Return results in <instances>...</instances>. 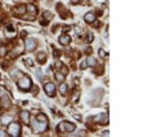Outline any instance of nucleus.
<instances>
[{
    "instance_id": "obj_15",
    "label": "nucleus",
    "mask_w": 165,
    "mask_h": 137,
    "mask_svg": "<svg viewBox=\"0 0 165 137\" xmlns=\"http://www.w3.org/2000/svg\"><path fill=\"white\" fill-rule=\"evenodd\" d=\"M1 121H2V124L8 125L9 123H11V121H12V116H4L1 119Z\"/></svg>"
},
{
    "instance_id": "obj_4",
    "label": "nucleus",
    "mask_w": 165,
    "mask_h": 137,
    "mask_svg": "<svg viewBox=\"0 0 165 137\" xmlns=\"http://www.w3.org/2000/svg\"><path fill=\"white\" fill-rule=\"evenodd\" d=\"M58 128H60V131L73 132V131H75L76 126L74 124H72V123H70V122H63V123H60V124Z\"/></svg>"
},
{
    "instance_id": "obj_23",
    "label": "nucleus",
    "mask_w": 165,
    "mask_h": 137,
    "mask_svg": "<svg viewBox=\"0 0 165 137\" xmlns=\"http://www.w3.org/2000/svg\"><path fill=\"white\" fill-rule=\"evenodd\" d=\"M62 73H63L64 76L67 75V68H66L65 66H63V67H62Z\"/></svg>"
},
{
    "instance_id": "obj_6",
    "label": "nucleus",
    "mask_w": 165,
    "mask_h": 137,
    "mask_svg": "<svg viewBox=\"0 0 165 137\" xmlns=\"http://www.w3.org/2000/svg\"><path fill=\"white\" fill-rule=\"evenodd\" d=\"M24 43H26V51H29V52L34 51L35 46H36V43H35V41L32 40V38H26Z\"/></svg>"
},
{
    "instance_id": "obj_13",
    "label": "nucleus",
    "mask_w": 165,
    "mask_h": 137,
    "mask_svg": "<svg viewBox=\"0 0 165 137\" xmlns=\"http://www.w3.org/2000/svg\"><path fill=\"white\" fill-rule=\"evenodd\" d=\"M26 9H28V11H29V12L31 13V14H33V15L36 14V12H38V11H36V8H35L34 5H32V4H29V5H28Z\"/></svg>"
},
{
    "instance_id": "obj_14",
    "label": "nucleus",
    "mask_w": 165,
    "mask_h": 137,
    "mask_svg": "<svg viewBox=\"0 0 165 137\" xmlns=\"http://www.w3.org/2000/svg\"><path fill=\"white\" fill-rule=\"evenodd\" d=\"M60 92L62 93V94H66V92H67V84H66V83H60Z\"/></svg>"
},
{
    "instance_id": "obj_30",
    "label": "nucleus",
    "mask_w": 165,
    "mask_h": 137,
    "mask_svg": "<svg viewBox=\"0 0 165 137\" xmlns=\"http://www.w3.org/2000/svg\"><path fill=\"white\" fill-rule=\"evenodd\" d=\"M54 56H56V57H58L60 55H58V53H57V52H54Z\"/></svg>"
},
{
    "instance_id": "obj_25",
    "label": "nucleus",
    "mask_w": 165,
    "mask_h": 137,
    "mask_svg": "<svg viewBox=\"0 0 165 137\" xmlns=\"http://www.w3.org/2000/svg\"><path fill=\"white\" fill-rule=\"evenodd\" d=\"M26 64L29 65V66H33V64H32V60H31V59H26Z\"/></svg>"
},
{
    "instance_id": "obj_29",
    "label": "nucleus",
    "mask_w": 165,
    "mask_h": 137,
    "mask_svg": "<svg viewBox=\"0 0 165 137\" xmlns=\"http://www.w3.org/2000/svg\"><path fill=\"white\" fill-rule=\"evenodd\" d=\"M80 2H82V3H85V4H86L87 2H88V0H80Z\"/></svg>"
},
{
    "instance_id": "obj_3",
    "label": "nucleus",
    "mask_w": 165,
    "mask_h": 137,
    "mask_svg": "<svg viewBox=\"0 0 165 137\" xmlns=\"http://www.w3.org/2000/svg\"><path fill=\"white\" fill-rule=\"evenodd\" d=\"M18 86H19V88H20V89L24 90V91H26V90H29L30 88H31L32 81H31V79H30L29 77L23 76V77H22V78L20 79V80H19Z\"/></svg>"
},
{
    "instance_id": "obj_28",
    "label": "nucleus",
    "mask_w": 165,
    "mask_h": 137,
    "mask_svg": "<svg viewBox=\"0 0 165 137\" xmlns=\"http://www.w3.org/2000/svg\"><path fill=\"white\" fill-rule=\"evenodd\" d=\"M74 117H75V119H76V120H78V121H80V117H79V115H77V114H76V115H75V116H74Z\"/></svg>"
},
{
    "instance_id": "obj_16",
    "label": "nucleus",
    "mask_w": 165,
    "mask_h": 137,
    "mask_svg": "<svg viewBox=\"0 0 165 137\" xmlns=\"http://www.w3.org/2000/svg\"><path fill=\"white\" fill-rule=\"evenodd\" d=\"M45 59H46V55L44 54V53H40V54L38 55V60L40 63H43Z\"/></svg>"
},
{
    "instance_id": "obj_27",
    "label": "nucleus",
    "mask_w": 165,
    "mask_h": 137,
    "mask_svg": "<svg viewBox=\"0 0 165 137\" xmlns=\"http://www.w3.org/2000/svg\"><path fill=\"white\" fill-rule=\"evenodd\" d=\"M1 136H4H4H7V135H6V134L4 133V132H1V131H0V137H1Z\"/></svg>"
},
{
    "instance_id": "obj_1",
    "label": "nucleus",
    "mask_w": 165,
    "mask_h": 137,
    "mask_svg": "<svg viewBox=\"0 0 165 137\" xmlns=\"http://www.w3.org/2000/svg\"><path fill=\"white\" fill-rule=\"evenodd\" d=\"M32 128L35 133H43V132H45L46 128H48V121H46V122H42V121L35 120L34 122H33Z\"/></svg>"
},
{
    "instance_id": "obj_5",
    "label": "nucleus",
    "mask_w": 165,
    "mask_h": 137,
    "mask_svg": "<svg viewBox=\"0 0 165 137\" xmlns=\"http://www.w3.org/2000/svg\"><path fill=\"white\" fill-rule=\"evenodd\" d=\"M44 89H45L46 94L50 95V97H53L55 94V86H54V83H52V82L46 83L45 86H44Z\"/></svg>"
},
{
    "instance_id": "obj_7",
    "label": "nucleus",
    "mask_w": 165,
    "mask_h": 137,
    "mask_svg": "<svg viewBox=\"0 0 165 137\" xmlns=\"http://www.w3.org/2000/svg\"><path fill=\"white\" fill-rule=\"evenodd\" d=\"M58 42H60V44H62V45H67V44H70V37L68 36V35L64 34L58 38Z\"/></svg>"
},
{
    "instance_id": "obj_10",
    "label": "nucleus",
    "mask_w": 165,
    "mask_h": 137,
    "mask_svg": "<svg viewBox=\"0 0 165 137\" xmlns=\"http://www.w3.org/2000/svg\"><path fill=\"white\" fill-rule=\"evenodd\" d=\"M1 105L4 106V109H8L10 106V101H9V99H8V97L6 94H4L1 97Z\"/></svg>"
},
{
    "instance_id": "obj_18",
    "label": "nucleus",
    "mask_w": 165,
    "mask_h": 137,
    "mask_svg": "<svg viewBox=\"0 0 165 137\" xmlns=\"http://www.w3.org/2000/svg\"><path fill=\"white\" fill-rule=\"evenodd\" d=\"M36 120H38V121H42V122H46V121H48V120H46V117L44 116L43 114L38 115V116H36Z\"/></svg>"
},
{
    "instance_id": "obj_11",
    "label": "nucleus",
    "mask_w": 165,
    "mask_h": 137,
    "mask_svg": "<svg viewBox=\"0 0 165 137\" xmlns=\"http://www.w3.org/2000/svg\"><path fill=\"white\" fill-rule=\"evenodd\" d=\"M96 121L99 123H102V124H106L108 122V116L106 114H100L98 115V117H96Z\"/></svg>"
},
{
    "instance_id": "obj_19",
    "label": "nucleus",
    "mask_w": 165,
    "mask_h": 137,
    "mask_svg": "<svg viewBox=\"0 0 165 137\" xmlns=\"http://www.w3.org/2000/svg\"><path fill=\"white\" fill-rule=\"evenodd\" d=\"M86 41H87L88 43L92 42V41H94V35H92V33H88V35H87V38H86Z\"/></svg>"
},
{
    "instance_id": "obj_24",
    "label": "nucleus",
    "mask_w": 165,
    "mask_h": 137,
    "mask_svg": "<svg viewBox=\"0 0 165 137\" xmlns=\"http://www.w3.org/2000/svg\"><path fill=\"white\" fill-rule=\"evenodd\" d=\"M80 68H82V69H85V68H87V63H86V60H85V62H82Z\"/></svg>"
},
{
    "instance_id": "obj_9",
    "label": "nucleus",
    "mask_w": 165,
    "mask_h": 137,
    "mask_svg": "<svg viewBox=\"0 0 165 137\" xmlns=\"http://www.w3.org/2000/svg\"><path fill=\"white\" fill-rule=\"evenodd\" d=\"M84 20L87 22V23H92L94 21L96 20V16H95V14L94 13H86L85 14V16H84Z\"/></svg>"
},
{
    "instance_id": "obj_12",
    "label": "nucleus",
    "mask_w": 165,
    "mask_h": 137,
    "mask_svg": "<svg viewBox=\"0 0 165 137\" xmlns=\"http://www.w3.org/2000/svg\"><path fill=\"white\" fill-rule=\"evenodd\" d=\"M86 63H87V66H92V67H94L96 64H97V62H96V59L94 58V57H88L87 60H86Z\"/></svg>"
},
{
    "instance_id": "obj_2",
    "label": "nucleus",
    "mask_w": 165,
    "mask_h": 137,
    "mask_svg": "<svg viewBox=\"0 0 165 137\" xmlns=\"http://www.w3.org/2000/svg\"><path fill=\"white\" fill-rule=\"evenodd\" d=\"M8 133L10 134V136L12 137H18L20 135V131H21V127L18 123H9L8 124Z\"/></svg>"
},
{
    "instance_id": "obj_22",
    "label": "nucleus",
    "mask_w": 165,
    "mask_h": 137,
    "mask_svg": "<svg viewBox=\"0 0 165 137\" xmlns=\"http://www.w3.org/2000/svg\"><path fill=\"white\" fill-rule=\"evenodd\" d=\"M99 55H100L102 58H104V57L107 56V54H106V52H104L102 49H99Z\"/></svg>"
},
{
    "instance_id": "obj_26",
    "label": "nucleus",
    "mask_w": 165,
    "mask_h": 137,
    "mask_svg": "<svg viewBox=\"0 0 165 137\" xmlns=\"http://www.w3.org/2000/svg\"><path fill=\"white\" fill-rule=\"evenodd\" d=\"M109 135V132H104L102 134H101V136H108Z\"/></svg>"
},
{
    "instance_id": "obj_20",
    "label": "nucleus",
    "mask_w": 165,
    "mask_h": 137,
    "mask_svg": "<svg viewBox=\"0 0 165 137\" xmlns=\"http://www.w3.org/2000/svg\"><path fill=\"white\" fill-rule=\"evenodd\" d=\"M55 78H56L58 81H62V80H64V75H63V73H56V75H55Z\"/></svg>"
},
{
    "instance_id": "obj_8",
    "label": "nucleus",
    "mask_w": 165,
    "mask_h": 137,
    "mask_svg": "<svg viewBox=\"0 0 165 137\" xmlns=\"http://www.w3.org/2000/svg\"><path fill=\"white\" fill-rule=\"evenodd\" d=\"M20 117L22 119V121H23L26 124H29V121H30V114L28 111H22L20 113Z\"/></svg>"
},
{
    "instance_id": "obj_17",
    "label": "nucleus",
    "mask_w": 165,
    "mask_h": 137,
    "mask_svg": "<svg viewBox=\"0 0 165 137\" xmlns=\"http://www.w3.org/2000/svg\"><path fill=\"white\" fill-rule=\"evenodd\" d=\"M26 5H21V7L18 8V13H20V14H23V13L26 12Z\"/></svg>"
},
{
    "instance_id": "obj_21",
    "label": "nucleus",
    "mask_w": 165,
    "mask_h": 137,
    "mask_svg": "<svg viewBox=\"0 0 165 137\" xmlns=\"http://www.w3.org/2000/svg\"><path fill=\"white\" fill-rule=\"evenodd\" d=\"M6 53H7V48L4 46H1L0 47V56H4V55H6Z\"/></svg>"
}]
</instances>
